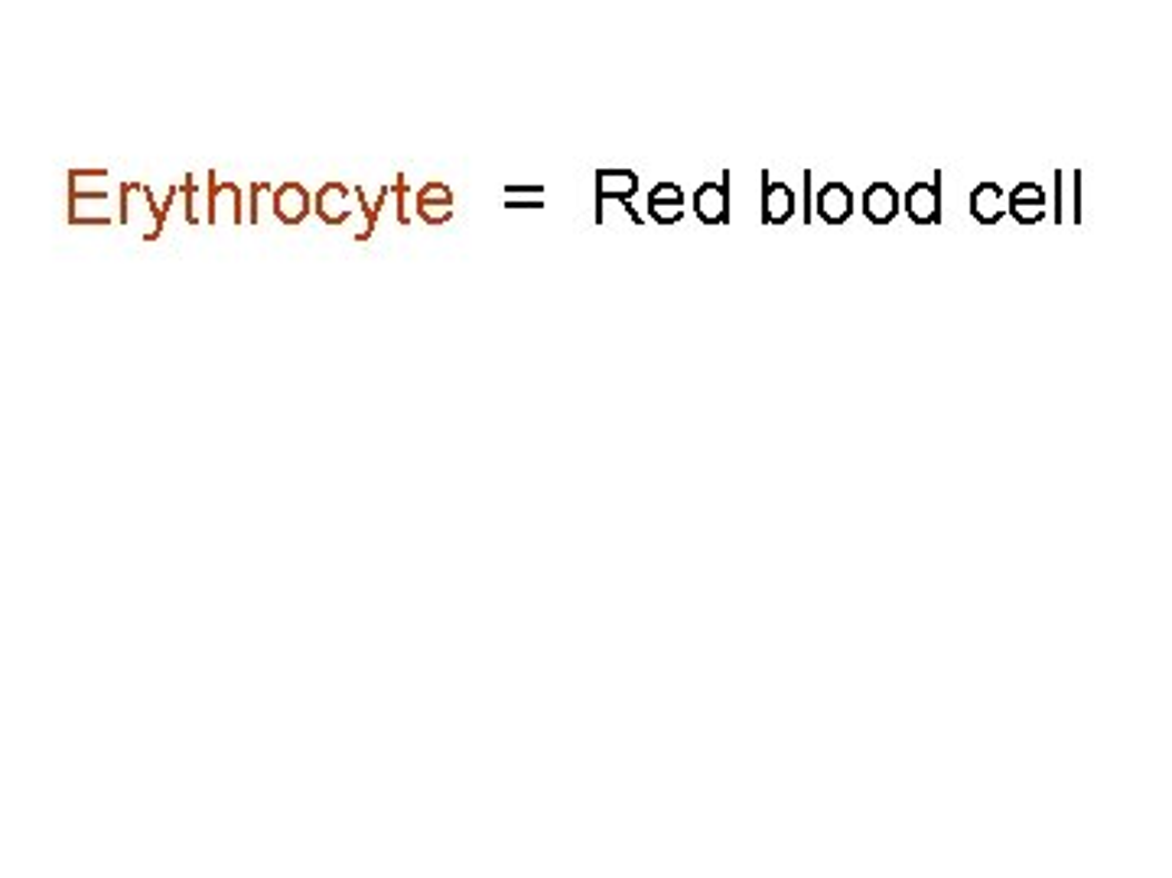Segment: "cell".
I'll return each mask as SVG.
<instances>
[{"mask_svg":"<svg viewBox=\"0 0 1172 878\" xmlns=\"http://www.w3.org/2000/svg\"><path fill=\"white\" fill-rule=\"evenodd\" d=\"M111 199L108 189H69V225L82 228V225H98V228H111Z\"/></svg>","mask_w":1172,"mask_h":878,"instance_id":"obj_1","label":"cell"},{"mask_svg":"<svg viewBox=\"0 0 1172 878\" xmlns=\"http://www.w3.org/2000/svg\"><path fill=\"white\" fill-rule=\"evenodd\" d=\"M903 206L915 225H942V172L912 182Z\"/></svg>","mask_w":1172,"mask_h":878,"instance_id":"obj_2","label":"cell"},{"mask_svg":"<svg viewBox=\"0 0 1172 878\" xmlns=\"http://www.w3.org/2000/svg\"><path fill=\"white\" fill-rule=\"evenodd\" d=\"M639 193V176L632 169H600L597 172V221L603 225L607 203L629 206V199Z\"/></svg>","mask_w":1172,"mask_h":878,"instance_id":"obj_3","label":"cell"},{"mask_svg":"<svg viewBox=\"0 0 1172 878\" xmlns=\"http://www.w3.org/2000/svg\"><path fill=\"white\" fill-rule=\"evenodd\" d=\"M695 211L703 225H727L730 221V172H723L720 182L697 186Z\"/></svg>","mask_w":1172,"mask_h":878,"instance_id":"obj_4","label":"cell"},{"mask_svg":"<svg viewBox=\"0 0 1172 878\" xmlns=\"http://www.w3.org/2000/svg\"><path fill=\"white\" fill-rule=\"evenodd\" d=\"M270 206H274V215L280 218V225L297 228V225H304L306 215L313 209V199H309V193L301 182H284V186L274 189Z\"/></svg>","mask_w":1172,"mask_h":878,"instance_id":"obj_5","label":"cell"},{"mask_svg":"<svg viewBox=\"0 0 1172 878\" xmlns=\"http://www.w3.org/2000/svg\"><path fill=\"white\" fill-rule=\"evenodd\" d=\"M795 215V193L762 172V221L766 225H788Z\"/></svg>","mask_w":1172,"mask_h":878,"instance_id":"obj_6","label":"cell"},{"mask_svg":"<svg viewBox=\"0 0 1172 878\" xmlns=\"http://www.w3.org/2000/svg\"><path fill=\"white\" fill-rule=\"evenodd\" d=\"M815 206H818V215L825 225H847L854 215V193L844 182H827V186H821Z\"/></svg>","mask_w":1172,"mask_h":878,"instance_id":"obj_7","label":"cell"},{"mask_svg":"<svg viewBox=\"0 0 1172 878\" xmlns=\"http://www.w3.org/2000/svg\"><path fill=\"white\" fill-rule=\"evenodd\" d=\"M860 206H864V215H867L873 225H889V221L899 215L903 199H899V193H896L889 182H873V186H867Z\"/></svg>","mask_w":1172,"mask_h":878,"instance_id":"obj_8","label":"cell"},{"mask_svg":"<svg viewBox=\"0 0 1172 878\" xmlns=\"http://www.w3.org/2000/svg\"><path fill=\"white\" fill-rule=\"evenodd\" d=\"M346 199L348 189L343 182H326V186H319V193H316V199H313V209H316V215H319L329 228H336V225L348 221V215H352Z\"/></svg>","mask_w":1172,"mask_h":878,"instance_id":"obj_9","label":"cell"},{"mask_svg":"<svg viewBox=\"0 0 1172 878\" xmlns=\"http://www.w3.org/2000/svg\"><path fill=\"white\" fill-rule=\"evenodd\" d=\"M971 215L981 221V225H997L999 218L1006 215V199H1003V189L997 182H981L974 193H971Z\"/></svg>","mask_w":1172,"mask_h":878,"instance_id":"obj_10","label":"cell"},{"mask_svg":"<svg viewBox=\"0 0 1172 878\" xmlns=\"http://www.w3.org/2000/svg\"><path fill=\"white\" fill-rule=\"evenodd\" d=\"M221 199H232V225H242V189L235 186V182H218L216 179V172L209 169V225H216L218 221V206H221Z\"/></svg>","mask_w":1172,"mask_h":878,"instance_id":"obj_11","label":"cell"},{"mask_svg":"<svg viewBox=\"0 0 1172 878\" xmlns=\"http://www.w3.org/2000/svg\"><path fill=\"white\" fill-rule=\"evenodd\" d=\"M391 193H394L391 186H382V189H378V199H375V203H368V199H365V189H362V186H355V196H358L362 211H365V231H358V235H355V241H368V238L375 235V228H378V211L385 209V203H388Z\"/></svg>","mask_w":1172,"mask_h":878,"instance_id":"obj_12","label":"cell"},{"mask_svg":"<svg viewBox=\"0 0 1172 878\" xmlns=\"http://www.w3.org/2000/svg\"><path fill=\"white\" fill-rule=\"evenodd\" d=\"M417 206H443V209H453V189L434 179V182H427V186L417 193Z\"/></svg>","mask_w":1172,"mask_h":878,"instance_id":"obj_13","label":"cell"},{"mask_svg":"<svg viewBox=\"0 0 1172 878\" xmlns=\"http://www.w3.org/2000/svg\"><path fill=\"white\" fill-rule=\"evenodd\" d=\"M1006 211H1010L1020 225H1036V221L1045 218V206H1040V203H1010V199H1006Z\"/></svg>","mask_w":1172,"mask_h":878,"instance_id":"obj_14","label":"cell"},{"mask_svg":"<svg viewBox=\"0 0 1172 878\" xmlns=\"http://www.w3.org/2000/svg\"><path fill=\"white\" fill-rule=\"evenodd\" d=\"M176 196H179V186H170V193H167V199L160 203V215H157V221H154V228L144 235V241H157L160 235H164V228H167V215H170V209H174V203H176Z\"/></svg>","mask_w":1172,"mask_h":878,"instance_id":"obj_15","label":"cell"},{"mask_svg":"<svg viewBox=\"0 0 1172 878\" xmlns=\"http://www.w3.org/2000/svg\"><path fill=\"white\" fill-rule=\"evenodd\" d=\"M649 215L658 225H678L685 218V206L674 203H649Z\"/></svg>","mask_w":1172,"mask_h":878,"instance_id":"obj_16","label":"cell"},{"mask_svg":"<svg viewBox=\"0 0 1172 878\" xmlns=\"http://www.w3.org/2000/svg\"><path fill=\"white\" fill-rule=\"evenodd\" d=\"M1010 203H1040V206H1045V189L1036 186V182H1020L1010 193Z\"/></svg>","mask_w":1172,"mask_h":878,"instance_id":"obj_17","label":"cell"},{"mask_svg":"<svg viewBox=\"0 0 1172 878\" xmlns=\"http://www.w3.org/2000/svg\"><path fill=\"white\" fill-rule=\"evenodd\" d=\"M394 199H397V225H411V215H407V179H404V172H397V179H394Z\"/></svg>","mask_w":1172,"mask_h":878,"instance_id":"obj_18","label":"cell"},{"mask_svg":"<svg viewBox=\"0 0 1172 878\" xmlns=\"http://www.w3.org/2000/svg\"><path fill=\"white\" fill-rule=\"evenodd\" d=\"M183 193H186V221L189 225H199V215H196V176L193 172H186V179H183Z\"/></svg>","mask_w":1172,"mask_h":878,"instance_id":"obj_19","label":"cell"},{"mask_svg":"<svg viewBox=\"0 0 1172 878\" xmlns=\"http://www.w3.org/2000/svg\"><path fill=\"white\" fill-rule=\"evenodd\" d=\"M417 215H421V221H427V225H443V221L453 218V209H443V206H417Z\"/></svg>","mask_w":1172,"mask_h":878,"instance_id":"obj_20","label":"cell"},{"mask_svg":"<svg viewBox=\"0 0 1172 878\" xmlns=\"http://www.w3.org/2000/svg\"><path fill=\"white\" fill-rule=\"evenodd\" d=\"M270 193V182L260 179V182H252V225H260V196Z\"/></svg>","mask_w":1172,"mask_h":878,"instance_id":"obj_21","label":"cell"},{"mask_svg":"<svg viewBox=\"0 0 1172 878\" xmlns=\"http://www.w3.org/2000/svg\"><path fill=\"white\" fill-rule=\"evenodd\" d=\"M811 221V172H805V225Z\"/></svg>","mask_w":1172,"mask_h":878,"instance_id":"obj_22","label":"cell"}]
</instances>
